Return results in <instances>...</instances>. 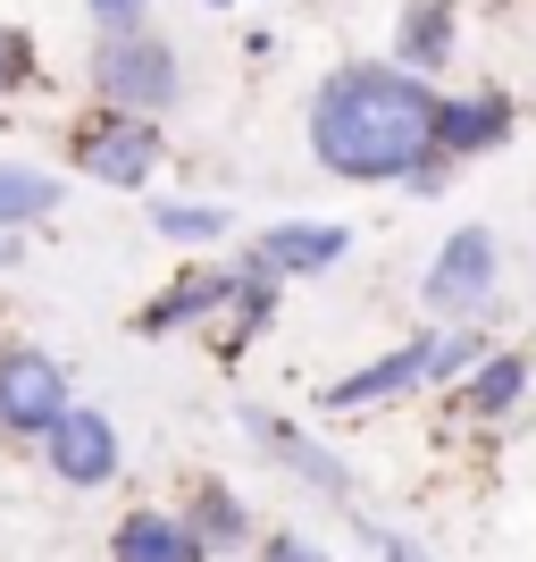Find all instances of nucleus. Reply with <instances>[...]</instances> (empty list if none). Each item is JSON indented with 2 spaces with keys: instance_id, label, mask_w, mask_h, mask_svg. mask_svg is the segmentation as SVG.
<instances>
[{
  "instance_id": "obj_19",
  "label": "nucleus",
  "mask_w": 536,
  "mask_h": 562,
  "mask_svg": "<svg viewBox=\"0 0 536 562\" xmlns=\"http://www.w3.org/2000/svg\"><path fill=\"white\" fill-rule=\"evenodd\" d=\"M34 85V43H25V25H0V93H25Z\"/></svg>"
},
{
  "instance_id": "obj_6",
  "label": "nucleus",
  "mask_w": 536,
  "mask_h": 562,
  "mask_svg": "<svg viewBox=\"0 0 536 562\" xmlns=\"http://www.w3.org/2000/svg\"><path fill=\"white\" fill-rule=\"evenodd\" d=\"M344 252H352V227H327V218H285V227H269V235L252 244V269L277 285V278H310V269H335Z\"/></svg>"
},
{
  "instance_id": "obj_7",
  "label": "nucleus",
  "mask_w": 536,
  "mask_h": 562,
  "mask_svg": "<svg viewBox=\"0 0 536 562\" xmlns=\"http://www.w3.org/2000/svg\"><path fill=\"white\" fill-rule=\"evenodd\" d=\"M427 345H436V336H411V345L377 352L369 370H352V378H327V386H319V412H361V403L411 395V386L427 378Z\"/></svg>"
},
{
  "instance_id": "obj_25",
  "label": "nucleus",
  "mask_w": 536,
  "mask_h": 562,
  "mask_svg": "<svg viewBox=\"0 0 536 562\" xmlns=\"http://www.w3.org/2000/svg\"><path fill=\"white\" fill-rule=\"evenodd\" d=\"M210 9H227V0H210Z\"/></svg>"
},
{
  "instance_id": "obj_17",
  "label": "nucleus",
  "mask_w": 536,
  "mask_h": 562,
  "mask_svg": "<svg viewBox=\"0 0 536 562\" xmlns=\"http://www.w3.org/2000/svg\"><path fill=\"white\" fill-rule=\"evenodd\" d=\"M50 211H59V177L0 160V235H9V227H34V218H50Z\"/></svg>"
},
{
  "instance_id": "obj_14",
  "label": "nucleus",
  "mask_w": 536,
  "mask_h": 562,
  "mask_svg": "<svg viewBox=\"0 0 536 562\" xmlns=\"http://www.w3.org/2000/svg\"><path fill=\"white\" fill-rule=\"evenodd\" d=\"M185 529L202 538V554H218V546H243V538H252V520H243L235 487H218V479H202V487H193V513H185Z\"/></svg>"
},
{
  "instance_id": "obj_5",
  "label": "nucleus",
  "mask_w": 536,
  "mask_h": 562,
  "mask_svg": "<svg viewBox=\"0 0 536 562\" xmlns=\"http://www.w3.org/2000/svg\"><path fill=\"white\" fill-rule=\"evenodd\" d=\"M494 269H503V252H494V227H453V235H444V252L427 260V278H420V303L444 311V319L487 311Z\"/></svg>"
},
{
  "instance_id": "obj_20",
  "label": "nucleus",
  "mask_w": 536,
  "mask_h": 562,
  "mask_svg": "<svg viewBox=\"0 0 536 562\" xmlns=\"http://www.w3.org/2000/svg\"><path fill=\"white\" fill-rule=\"evenodd\" d=\"M469 361H487V352H478V328H469V336H436V345H427V378H461Z\"/></svg>"
},
{
  "instance_id": "obj_18",
  "label": "nucleus",
  "mask_w": 536,
  "mask_h": 562,
  "mask_svg": "<svg viewBox=\"0 0 536 562\" xmlns=\"http://www.w3.org/2000/svg\"><path fill=\"white\" fill-rule=\"evenodd\" d=\"M151 227H160L168 244H218V235H227V211H218V202H160Z\"/></svg>"
},
{
  "instance_id": "obj_11",
  "label": "nucleus",
  "mask_w": 536,
  "mask_h": 562,
  "mask_svg": "<svg viewBox=\"0 0 536 562\" xmlns=\"http://www.w3.org/2000/svg\"><path fill=\"white\" fill-rule=\"evenodd\" d=\"M243 428H252V446H260V453H277L285 470H303V479H310L319 495H352V470L335 462L327 446H310V437H303L294 420H277V412H243Z\"/></svg>"
},
{
  "instance_id": "obj_9",
  "label": "nucleus",
  "mask_w": 536,
  "mask_h": 562,
  "mask_svg": "<svg viewBox=\"0 0 536 562\" xmlns=\"http://www.w3.org/2000/svg\"><path fill=\"white\" fill-rule=\"evenodd\" d=\"M43 453H50V479H68V487L117 479V428L101 420V412H68V420L43 437Z\"/></svg>"
},
{
  "instance_id": "obj_12",
  "label": "nucleus",
  "mask_w": 536,
  "mask_h": 562,
  "mask_svg": "<svg viewBox=\"0 0 536 562\" xmlns=\"http://www.w3.org/2000/svg\"><path fill=\"white\" fill-rule=\"evenodd\" d=\"M110 562H210V554H202V538H193L185 520L126 513V520H117V538H110Z\"/></svg>"
},
{
  "instance_id": "obj_8",
  "label": "nucleus",
  "mask_w": 536,
  "mask_h": 562,
  "mask_svg": "<svg viewBox=\"0 0 536 562\" xmlns=\"http://www.w3.org/2000/svg\"><path fill=\"white\" fill-rule=\"evenodd\" d=\"M512 135V93H444L436 101V160H478Z\"/></svg>"
},
{
  "instance_id": "obj_2",
  "label": "nucleus",
  "mask_w": 536,
  "mask_h": 562,
  "mask_svg": "<svg viewBox=\"0 0 536 562\" xmlns=\"http://www.w3.org/2000/svg\"><path fill=\"white\" fill-rule=\"evenodd\" d=\"M93 85H101V101H110V110L151 117V110H168V101H176V50H168L160 34H101Z\"/></svg>"
},
{
  "instance_id": "obj_22",
  "label": "nucleus",
  "mask_w": 536,
  "mask_h": 562,
  "mask_svg": "<svg viewBox=\"0 0 536 562\" xmlns=\"http://www.w3.org/2000/svg\"><path fill=\"white\" fill-rule=\"evenodd\" d=\"M260 562H327L310 538H294V529H269V546H260Z\"/></svg>"
},
{
  "instance_id": "obj_15",
  "label": "nucleus",
  "mask_w": 536,
  "mask_h": 562,
  "mask_svg": "<svg viewBox=\"0 0 536 562\" xmlns=\"http://www.w3.org/2000/svg\"><path fill=\"white\" fill-rule=\"evenodd\" d=\"M520 386H528V352H487V370L461 386V412L469 420H494V412H512Z\"/></svg>"
},
{
  "instance_id": "obj_23",
  "label": "nucleus",
  "mask_w": 536,
  "mask_h": 562,
  "mask_svg": "<svg viewBox=\"0 0 536 562\" xmlns=\"http://www.w3.org/2000/svg\"><path fill=\"white\" fill-rule=\"evenodd\" d=\"M377 554H386V562H427V554H420L411 538H377Z\"/></svg>"
},
{
  "instance_id": "obj_1",
  "label": "nucleus",
  "mask_w": 536,
  "mask_h": 562,
  "mask_svg": "<svg viewBox=\"0 0 536 562\" xmlns=\"http://www.w3.org/2000/svg\"><path fill=\"white\" fill-rule=\"evenodd\" d=\"M436 101L427 76H402L386 59H352L310 101V160L352 186H395L436 168Z\"/></svg>"
},
{
  "instance_id": "obj_10",
  "label": "nucleus",
  "mask_w": 536,
  "mask_h": 562,
  "mask_svg": "<svg viewBox=\"0 0 536 562\" xmlns=\"http://www.w3.org/2000/svg\"><path fill=\"white\" fill-rule=\"evenodd\" d=\"M277 319V285L260 278V269H243V278H227V294H218V311L202 319V345L218 352V361H235V352L252 345L260 328Z\"/></svg>"
},
{
  "instance_id": "obj_3",
  "label": "nucleus",
  "mask_w": 536,
  "mask_h": 562,
  "mask_svg": "<svg viewBox=\"0 0 536 562\" xmlns=\"http://www.w3.org/2000/svg\"><path fill=\"white\" fill-rule=\"evenodd\" d=\"M68 370L43 345H0V428L9 437H50L68 420Z\"/></svg>"
},
{
  "instance_id": "obj_4",
  "label": "nucleus",
  "mask_w": 536,
  "mask_h": 562,
  "mask_svg": "<svg viewBox=\"0 0 536 562\" xmlns=\"http://www.w3.org/2000/svg\"><path fill=\"white\" fill-rule=\"evenodd\" d=\"M68 160L93 177V186H142L160 168V135L151 117H126V110H101L84 126H68Z\"/></svg>"
},
{
  "instance_id": "obj_16",
  "label": "nucleus",
  "mask_w": 536,
  "mask_h": 562,
  "mask_svg": "<svg viewBox=\"0 0 536 562\" xmlns=\"http://www.w3.org/2000/svg\"><path fill=\"white\" fill-rule=\"evenodd\" d=\"M218 294H227V278H210V269H193V278H176L160 294V303L142 311V336H168V328H185V319H210Z\"/></svg>"
},
{
  "instance_id": "obj_13",
  "label": "nucleus",
  "mask_w": 536,
  "mask_h": 562,
  "mask_svg": "<svg viewBox=\"0 0 536 562\" xmlns=\"http://www.w3.org/2000/svg\"><path fill=\"white\" fill-rule=\"evenodd\" d=\"M444 59H453V0H411V9H402V59L395 68L427 76V68H444Z\"/></svg>"
},
{
  "instance_id": "obj_24",
  "label": "nucleus",
  "mask_w": 536,
  "mask_h": 562,
  "mask_svg": "<svg viewBox=\"0 0 536 562\" xmlns=\"http://www.w3.org/2000/svg\"><path fill=\"white\" fill-rule=\"evenodd\" d=\"M0 269H18V235H0Z\"/></svg>"
},
{
  "instance_id": "obj_21",
  "label": "nucleus",
  "mask_w": 536,
  "mask_h": 562,
  "mask_svg": "<svg viewBox=\"0 0 536 562\" xmlns=\"http://www.w3.org/2000/svg\"><path fill=\"white\" fill-rule=\"evenodd\" d=\"M110 34H142V18H151V0H84Z\"/></svg>"
}]
</instances>
